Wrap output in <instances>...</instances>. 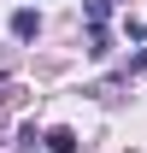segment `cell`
Returning a JSON list of instances; mask_svg holds the SVG:
<instances>
[{
	"mask_svg": "<svg viewBox=\"0 0 147 153\" xmlns=\"http://www.w3.org/2000/svg\"><path fill=\"white\" fill-rule=\"evenodd\" d=\"M12 36H18V41H36L41 36V12H36V6H18V12H12Z\"/></svg>",
	"mask_w": 147,
	"mask_h": 153,
	"instance_id": "obj_1",
	"label": "cell"
},
{
	"mask_svg": "<svg viewBox=\"0 0 147 153\" xmlns=\"http://www.w3.org/2000/svg\"><path fill=\"white\" fill-rule=\"evenodd\" d=\"M106 12H112L106 0H88V6H82V18H88V24H106Z\"/></svg>",
	"mask_w": 147,
	"mask_h": 153,
	"instance_id": "obj_3",
	"label": "cell"
},
{
	"mask_svg": "<svg viewBox=\"0 0 147 153\" xmlns=\"http://www.w3.org/2000/svg\"><path fill=\"white\" fill-rule=\"evenodd\" d=\"M41 141H47V153H76V130H65V124H59V130H47Z\"/></svg>",
	"mask_w": 147,
	"mask_h": 153,
	"instance_id": "obj_2",
	"label": "cell"
},
{
	"mask_svg": "<svg viewBox=\"0 0 147 153\" xmlns=\"http://www.w3.org/2000/svg\"><path fill=\"white\" fill-rule=\"evenodd\" d=\"M106 6H112V0H106Z\"/></svg>",
	"mask_w": 147,
	"mask_h": 153,
	"instance_id": "obj_4",
	"label": "cell"
}]
</instances>
